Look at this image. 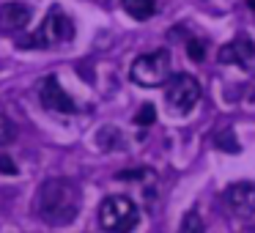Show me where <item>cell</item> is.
I'll return each instance as SVG.
<instances>
[{"label": "cell", "mask_w": 255, "mask_h": 233, "mask_svg": "<svg viewBox=\"0 0 255 233\" xmlns=\"http://www.w3.org/2000/svg\"><path fill=\"white\" fill-rule=\"evenodd\" d=\"M187 52H189V58H192V61H203L206 44H203L200 39H189V41H187Z\"/></svg>", "instance_id": "cell-14"}, {"label": "cell", "mask_w": 255, "mask_h": 233, "mask_svg": "<svg viewBox=\"0 0 255 233\" xmlns=\"http://www.w3.org/2000/svg\"><path fill=\"white\" fill-rule=\"evenodd\" d=\"M14 137H17V126H14V123L3 116V113H0V145L11 143Z\"/></svg>", "instance_id": "cell-12"}, {"label": "cell", "mask_w": 255, "mask_h": 233, "mask_svg": "<svg viewBox=\"0 0 255 233\" xmlns=\"http://www.w3.org/2000/svg\"><path fill=\"white\" fill-rule=\"evenodd\" d=\"M178 233H206V225H203L198 211H187L184 214L181 225H178Z\"/></svg>", "instance_id": "cell-11"}, {"label": "cell", "mask_w": 255, "mask_h": 233, "mask_svg": "<svg viewBox=\"0 0 255 233\" xmlns=\"http://www.w3.org/2000/svg\"><path fill=\"white\" fill-rule=\"evenodd\" d=\"M129 80L140 88H159L167 85L170 80V52L167 50H154L140 55L129 69Z\"/></svg>", "instance_id": "cell-2"}, {"label": "cell", "mask_w": 255, "mask_h": 233, "mask_svg": "<svg viewBox=\"0 0 255 233\" xmlns=\"http://www.w3.org/2000/svg\"><path fill=\"white\" fill-rule=\"evenodd\" d=\"M124 11L137 22H145L156 14V0H121Z\"/></svg>", "instance_id": "cell-10"}, {"label": "cell", "mask_w": 255, "mask_h": 233, "mask_svg": "<svg viewBox=\"0 0 255 233\" xmlns=\"http://www.w3.org/2000/svg\"><path fill=\"white\" fill-rule=\"evenodd\" d=\"M0 173L3 176H17V165L11 162V156H0Z\"/></svg>", "instance_id": "cell-15"}, {"label": "cell", "mask_w": 255, "mask_h": 233, "mask_svg": "<svg viewBox=\"0 0 255 233\" xmlns=\"http://www.w3.org/2000/svg\"><path fill=\"white\" fill-rule=\"evenodd\" d=\"M80 206H83V195H80L77 184L69 178H50L41 184L39 195H36V214L47 225L55 228H63L77 220Z\"/></svg>", "instance_id": "cell-1"}, {"label": "cell", "mask_w": 255, "mask_h": 233, "mask_svg": "<svg viewBox=\"0 0 255 233\" xmlns=\"http://www.w3.org/2000/svg\"><path fill=\"white\" fill-rule=\"evenodd\" d=\"M72 39H74V25H72V19H69V14L63 11V8L52 6L50 14L44 17V22L39 25V30L33 33V39L22 41V47L50 50V47H61Z\"/></svg>", "instance_id": "cell-3"}, {"label": "cell", "mask_w": 255, "mask_h": 233, "mask_svg": "<svg viewBox=\"0 0 255 233\" xmlns=\"http://www.w3.org/2000/svg\"><path fill=\"white\" fill-rule=\"evenodd\" d=\"M165 102L176 116H187L200 102V83L192 74H173L165 88Z\"/></svg>", "instance_id": "cell-5"}, {"label": "cell", "mask_w": 255, "mask_h": 233, "mask_svg": "<svg viewBox=\"0 0 255 233\" xmlns=\"http://www.w3.org/2000/svg\"><path fill=\"white\" fill-rule=\"evenodd\" d=\"M228 209L242 220H250L255 214V184L253 181H236L225 192Z\"/></svg>", "instance_id": "cell-8"}, {"label": "cell", "mask_w": 255, "mask_h": 233, "mask_svg": "<svg viewBox=\"0 0 255 233\" xmlns=\"http://www.w3.org/2000/svg\"><path fill=\"white\" fill-rule=\"evenodd\" d=\"M39 99H41V105H44L47 110H55V113H74L77 110L74 99L61 88L58 77H52V74L39 83Z\"/></svg>", "instance_id": "cell-7"}, {"label": "cell", "mask_w": 255, "mask_h": 233, "mask_svg": "<svg viewBox=\"0 0 255 233\" xmlns=\"http://www.w3.org/2000/svg\"><path fill=\"white\" fill-rule=\"evenodd\" d=\"M247 6H250V8H253V11H255V0H247Z\"/></svg>", "instance_id": "cell-16"}, {"label": "cell", "mask_w": 255, "mask_h": 233, "mask_svg": "<svg viewBox=\"0 0 255 233\" xmlns=\"http://www.w3.org/2000/svg\"><path fill=\"white\" fill-rule=\"evenodd\" d=\"M140 222L137 206L127 195H110L99 206V225L110 233H129Z\"/></svg>", "instance_id": "cell-4"}, {"label": "cell", "mask_w": 255, "mask_h": 233, "mask_svg": "<svg viewBox=\"0 0 255 233\" xmlns=\"http://www.w3.org/2000/svg\"><path fill=\"white\" fill-rule=\"evenodd\" d=\"M217 58H220L222 66H239L242 72L255 74V41H250L247 36L228 41Z\"/></svg>", "instance_id": "cell-6"}, {"label": "cell", "mask_w": 255, "mask_h": 233, "mask_svg": "<svg viewBox=\"0 0 255 233\" xmlns=\"http://www.w3.org/2000/svg\"><path fill=\"white\" fill-rule=\"evenodd\" d=\"M30 22V8L25 3H3L0 6V30L17 33Z\"/></svg>", "instance_id": "cell-9"}, {"label": "cell", "mask_w": 255, "mask_h": 233, "mask_svg": "<svg viewBox=\"0 0 255 233\" xmlns=\"http://www.w3.org/2000/svg\"><path fill=\"white\" fill-rule=\"evenodd\" d=\"M154 118H156L154 105H143L137 110V116H134V123H137V126H151V123H154Z\"/></svg>", "instance_id": "cell-13"}]
</instances>
